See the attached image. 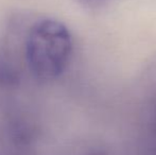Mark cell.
<instances>
[{
	"instance_id": "1",
	"label": "cell",
	"mask_w": 156,
	"mask_h": 155,
	"mask_svg": "<svg viewBox=\"0 0 156 155\" xmlns=\"http://www.w3.org/2000/svg\"><path fill=\"white\" fill-rule=\"evenodd\" d=\"M73 49L72 36L63 23L52 18L33 23L25 41L29 71L41 82H52L63 75Z\"/></svg>"
},
{
	"instance_id": "2",
	"label": "cell",
	"mask_w": 156,
	"mask_h": 155,
	"mask_svg": "<svg viewBox=\"0 0 156 155\" xmlns=\"http://www.w3.org/2000/svg\"><path fill=\"white\" fill-rule=\"evenodd\" d=\"M79 1L81 2V4L87 8H98L104 4L106 0H79Z\"/></svg>"
}]
</instances>
